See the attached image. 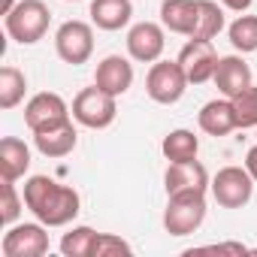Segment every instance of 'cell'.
Returning a JSON list of instances; mask_svg holds the SVG:
<instances>
[{
	"instance_id": "obj_1",
	"label": "cell",
	"mask_w": 257,
	"mask_h": 257,
	"mask_svg": "<svg viewBox=\"0 0 257 257\" xmlns=\"http://www.w3.org/2000/svg\"><path fill=\"white\" fill-rule=\"evenodd\" d=\"M25 206L34 212L37 221H43L46 227H67L79 209L82 200L70 185H61L49 176H31L25 182Z\"/></svg>"
},
{
	"instance_id": "obj_2",
	"label": "cell",
	"mask_w": 257,
	"mask_h": 257,
	"mask_svg": "<svg viewBox=\"0 0 257 257\" xmlns=\"http://www.w3.org/2000/svg\"><path fill=\"white\" fill-rule=\"evenodd\" d=\"M206 221V194L203 191H182L170 194L164 209V230L170 236H191Z\"/></svg>"
},
{
	"instance_id": "obj_3",
	"label": "cell",
	"mask_w": 257,
	"mask_h": 257,
	"mask_svg": "<svg viewBox=\"0 0 257 257\" xmlns=\"http://www.w3.org/2000/svg\"><path fill=\"white\" fill-rule=\"evenodd\" d=\"M49 22H52V13L43 0H19L16 10L10 16H4V28L7 34L22 43V46H34L46 37L49 31Z\"/></svg>"
},
{
	"instance_id": "obj_4",
	"label": "cell",
	"mask_w": 257,
	"mask_h": 257,
	"mask_svg": "<svg viewBox=\"0 0 257 257\" xmlns=\"http://www.w3.org/2000/svg\"><path fill=\"white\" fill-rule=\"evenodd\" d=\"M118 97L115 94H106L103 88H82L73 100V118L82 124V127H91V131H103L109 127L118 115Z\"/></svg>"
},
{
	"instance_id": "obj_5",
	"label": "cell",
	"mask_w": 257,
	"mask_h": 257,
	"mask_svg": "<svg viewBox=\"0 0 257 257\" xmlns=\"http://www.w3.org/2000/svg\"><path fill=\"white\" fill-rule=\"evenodd\" d=\"M188 85L191 82H188V76H185L179 61H155L149 76H146V94L155 103H161V106L179 103Z\"/></svg>"
},
{
	"instance_id": "obj_6",
	"label": "cell",
	"mask_w": 257,
	"mask_h": 257,
	"mask_svg": "<svg viewBox=\"0 0 257 257\" xmlns=\"http://www.w3.org/2000/svg\"><path fill=\"white\" fill-rule=\"evenodd\" d=\"M212 197L224 209H242L254 194V176L245 167H224L209 185Z\"/></svg>"
},
{
	"instance_id": "obj_7",
	"label": "cell",
	"mask_w": 257,
	"mask_h": 257,
	"mask_svg": "<svg viewBox=\"0 0 257 257\" xmlns=\"http://www.w3.org/2000/svg\"><path fill=\"white\" fill-rule=\"evenodd\" d=\"M70 115H73V109L55 91H40L25 106V124L31 127V134L49 131V127H58V124H67Z\"/></svg>"
},
{
	"instance_id": "obj_8",
	"label": "cell",
	"mask_w": 257,
	"mask_h": 257,
	"mask_svg": "<svg viewBox=\"0 0 257 257\" xmlns=\"http://www.w3.org/2000/svg\"><path fill=\"white\" fill-rule=\"evenodd\" d=\"M55 52L64 64H85L91 55H94V31L91 25L73 19V22H64L55 34Z\"/></svg>"
},
{
	"instance_id": "obj_9",
	"label": "cell",
	"mask_w": 257,
	"mask_h": 257,
	"mask_svg": "<svg viewBox=\"0 0 257 257\" xmlns=\"http://www.w3.org/2000/svg\"><path fill=\"white\" fill-rule=\"evenodd\" d=\"M0 251L4 257H43L49 251V233L46 224H13L4 233V242H0Z\"/></svg>"
},
{
	"instance_id": "obj_10",
	"label": "cell",
	"mask_w": 257,
	"mask_h": 257,
	"mask_svg": "<svg viewBox=\"0 0 257 257\" xmlns=\"http://www.w3.org/2000/svg\"><path fill=\"white\" fill-rule=\"evenodd\" d=\"M179 64H182L191 85H203V82H209L215 76L218 52H215L212 40H188L185 49L179 52Z\"/></svg>"
},
{
	"instance_id": "obj_11",
	"label": "cell",
	"mask_w": 257,
	"mask_h": 257,
	"mask_svg": "<svg viewBox=\"0 0 257 257\" xmlns=\"http://www.w3.org/2000/svg\"><path fill=\"white\" fill-rule=\"evenodd\" d=\"M164 46H167V37H164V28L155 25V22H140L127 31V55L140 64H155L161 61L164 55Z\"/></svg>"
},
{
	"instance_id": "obj_12",
	"label": "cell",
	"mask_w": 257,
	"mask_h": 257,
	"mask_svg": "<svg viewBox=\"0 0 257 257\" xmlns=\"http://www.w3.org/2000/svg\"><path fill=\"white\" fill-rule=\"evenodd\" d=\"M209 173L206 167L194 158V161H182V164H170L167 173H164V188H167V197L170 194H182V191H209Z\"/></svg>"
},
{
	"instance_id": "obj_13",
	"label": "cell",
	"mask_w": 257,
	"mask_h": 257,
	"mask_svg": "<svg viewBox=\"0 0 257 257\" xmlns=\"http://www.w3.org/2000/svg\"><path fill=\"white\" fill-rule=\"evenodd\" d=\"M94 85L103 88L106 94H115V97L127 94V91H131V85H134V64L127 61V58H121V55L103 58V61L97 64Z\"/></svg>"
},
{
	"instance_id": "obj_14",
	"label": "cell",
	"mask_w": 257,
	"mask_h": 257,
	"mask_svg": "<svg viewBox=\"0 0 257 257\" xmlns=\"http://www.w3.org/2000/svg\"><path fill=\"white\" fill-rule=\"evenodd\" d=\"M197 124H200V131L209 134V137H227L236 131V109H233V100L224 97V100H209L200 115H197Z\"/></svg>"
},
{
	"instance_id": "obj_15",
	"label": "cell",
	"mask_w": 257,
	"mask_h": 257,
	"mask_svg": "<svg viewBox=\"0 0 257 257\" xmlns=\"http://www.w3.org/2000/svg\"><path fill=\"white\" fill-rule=\"evenodd\" d=\"M212 82H215V88H218L224 97H236L239 91H245V88L251 85V67H248L239 55L218 58V67H215Z\"/></svg>"
},
{
	"instance_id": "obj_16",
	"label": "cell",
	"mask_w": 257,
	"mask_h": 257,
	"mask_svg": "<svg viewBox=\"0 0 257 257\" xmlns=\"http://www.w3.org/2000/svg\"><path fill=\"white\" fill-rule=\"evenodd\" d=\"M76 143H79V134H76L73 121L34 134V146H37V152H40L43 158H67V155L76 149Z\"/></svg>"
},
{
	"instance_id": "obj_17",
	"label": "cell",
	"mask_w": 257,
	"mask_h": 257,
	"mask_svg": "<svg viewBox=\"0 0 257 257\" xmlns=\"http://www.w3.org/2000/svg\"><path fill=\"white\" fill-rule=\"evenodd\" d=\"M200 10H197V0H164L161 4V25L173 34L191 37L197 28Z\"/></svg>"
},
{
	"instance_id": "obj_18",
	"label": "cell",
	"mask_w": 257,
	"mask_h": 257,
	"mask_svg": "<svg viewBox=\"0 0 257 257\" xmlns=\"http://www.w3.org/2000/svg\"><path fill=\"white\" fill-rule=\"evenodd\" d=\"M134 19L131 0H91V22L100 31H121Z\"/></svg>"
},
{
	"instance_id": "obj_19",
	"label": "cell",
	"mask_w": 257,
	"mask_h": 257,
	"mask_svg": "<svg viewBox=\"0 0 257 257\" xmlns=\"http://www.w3.org/2000/svg\"><path fill=\"white\" fill-rule=\"evenodd\" d=\"M31 170V149L19 137H4L0 140V176L19 182Z\"/></svg>"
},
{
	"instance_id": "obj_20",
	"label": "cell",
	"mask_w": 257,
	"mask_h": 257,
	"mask_svg": "<svg viewBox=\"0 0 257 257\" xmlns=\"http://www.w3.org/2000/svg\"><path fill=\"white\" fill-rule=\"evenodd\" d=\"M161 152L170 164H182V161H194L197 152H200V140L185 131V127H179V131H170L161 143Z\"/></svg>"
},
{
	"instance_id": "obj_21",
	"label": "cell",
	"mask_w": 257,
	"mask_h": 257,
	"mask_svg": "<svg viewBox=\"0 0 257 257\" xmlns=\"http://www.w3.org/2000/svg\"><path fill=\"white\" fill-rule=\"evenodd\" d=\"M197 10H200V19L188 40H215L224 31V10L215 0H197Z\"/></svg>"
},
{
	"instance_id": "obj_22",
	"label": "cell",
	"mask_w": 257,
	"mask_h": 257,
	"mask_svg": "<svg viewBox=\"0 0 257 257\" xmlns=\"http://www.w3.org/2000/svg\"><path fill=\"white\" fill-rule=\"evenodd\" d=\"M28 79L16 67H0V109H16L25 100Z\"/></svg>"
},
{
	"instance_id": "obj_23",
	"label": "cell",
	"mask_w": 257,
	"mask_h": 257,
	"mask_svg": "<svg viewBox=\"0 0 257 257\" xmlns=\"http://www.w3.org/2000/svg\"><path fill=\"white\" fill-rule=\"evenodd\" d=\"M227 37H230L236 52H242V55L257 52V16H239L227 28Z\"/></svg>"
},
{
	"instance_id": "obj_24",
	"label": "cell",
	"mask_w": 257,
	"mask_h": 257,
	"mask_svg": "<svg viewBox=\"0 0 257 257\" xmlns=\"http://www.w3.org/2000/svg\"><path fill=\"white\" fill-rule=\"evenodd\" d=\"M94 239H97V230H91V227H73L61 239V254L64 257H91Z\"/></svg>"
},
{
	"instance_id": "obj_25",
	"label": "cell",
	"mask_w": 257,
	"mask_h": 257,
	"mask_svg": "<svg viewBox=\"0 0 257 257\" xmlns=\"http://www.w3.org/2000/svg\"><path fill=\"white\" fill-rule=\"evenodd\" d=\"M230 100L236 109V124L239 127H257V85H248L245 91H239Z\"/></svg>"
},
{
	"instance_id": "obj_26",
	"label": "cell",
	"mask_w": 257,
	"mask_h": 257,
	"mask_svg": "<svg viewBox=\"0 0 257 257\" xmlns=\"http://www.w3.org/2000/svg\"><path fill=\"white\" fill-rule=\"evenodd\" d=\"M22 206H25V197H19L16 191V182L13 179H4V200H0V221L7 227H13L22 215Z\"/></svg>"
},
{
	"instance_id": "obj_27",
	"label": "cell",
	"mask_w": 257,
	"mask_h": 257,
	"mask_svg": "<svg viewBox=\"0 0 257 257\" xmlns=\"http://www.w3.org/2000/svg\"><path fill=\"white\" fill-rule=\"evenodd\" d=\"M121 254H134V248L115 233H97L91 257H121Z\"/></svg>"
},
{
	"instance_id": "obj_28",
	"label": "cell",
	"mask_w": 257,
	"mask_h": 257,
	"mask_svg": "<svg viewBox=\"0 0 257 257\" xmlns=\"http://www.w3.org/2000/svg\"><path fill=\"white\" fill-rule=\"evenodd\" d=\"M245 170L254 176V182H257V146H251L248 149V155H245Z\"/></svg>"
},
{
	"instance_id": "obj_29",
	"label": "cell",
	"mask_w": 257,
	"mask_h": 257,
	"mask_svg": "<svg viewBox=\"0 0 257 257\" xmlns=\"http://www.w3.org/2000/svg\"><path fill=\"white\" fill-rule=\"evenodd\" d=\"M221 4H224L227 10H233V13H245V10L254 4V0H221Z\"/></svg>"
},
{
	"instance_id": "obj_30",
	"label": "cell",
	"mask_w": 257,
	"mask_h": 257,
	"mask_svg": "<svg viewBox=\"0 0 257 257\" xmlns=\"http://www.w3.org/2000/svg\"><path fill=\"white\" fill-rule=\"evenodd\" d=\"M16 10V0H4V10H0V16H10Z\"/></svg>"
}]
</instances>
